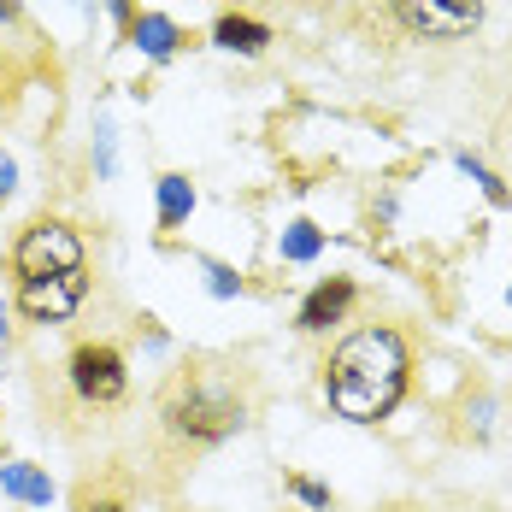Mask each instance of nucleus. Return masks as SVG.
<instances>
[{
	"mask_svg": "<svg viewBox=\"0 0 512 512\" xmlns=\"http://www.w3.org/2000/svg\"><path fill=\"white\" fill-rule=\"evenodd\" d=\"M407 342L395 324H359L324 359V395L348 424H383L407 395Z\"/></svg>",
	"mask_w": 512,
	"mask_h": 512,
	"instance_id": "1",
	"label": "nucleus"
},
{
	"mask_svg": "<svg viewBox=\"0 0 512 512\" xmlns=\"http://www.w3.org/2000/svg\"><path fill=\"white\" fill-rule=\"evenodd\" d=\"M159 424L177 448L201 454L212 442H224L230 430L248 424V371L242 365H218V359H195L183 365L165 395H159Z\"/></svg>",
	"mask_w": 512,
	"mask_h": 512,
	"instance_id": "2",
	"label": "nucleus"
},
{
	"mask_svg": "<svg viewBox=\"0 0 512 512\" xmlns=\"http://www.w3.org/2000/svg\"><path fill=\"white\" fill-rule=\"evenodd\" d=\"M12 271L24 277H59V271H83V236L59 218H36L30 230H18L12 242Z\"/></svg>",
	"mask_w": 512,
	"mask_h": 512,
	"instance_id": "3",
	"label": "nucleus"
},
{
	"mask_svg": "<svg viewBox=\"0 0 512 512\" xmlns=\"http://www.w3.org/2000/svg\"><path fill=\"white\" fill-rule=\"evenodd\" d=\"M65 377H71V389H77L83 407H118L130 395V371H124V354L112 342H83L71 354V371Z\"/></svg>",
	"mask_w": 512,
	"mask_h": 512,
	"instance_id": "4",
	"label": "nucleus"
},
{
	"mask_svg": "<svg viewBox=\"0 0 512 512\" xmlns=\"http://www.w3.org/2000/svg\"><path fill=\"white\" fill-rule=\"evenodd\" d=\"M395 18L424 42H460L483 24V0H395Z\"/></svg>",
	"mask_w": 512,
	"mask_h": 512,
	"instance_id": "5",
	"label": "nucleus"
},
{
	"mask_svg": "<svg viewBox=\"0 0 512 512\" xmlns=\"http://www.w3.org/2000/svg\"><path fill=\"white\" fill-rule=\"evenodd\" d=\"M83 301H89V277H83V271L24 277V283H18V312H24L30 324H65Z\"/></svg>",
	"mask_w": 512,
	"mask_h": 512,
	"instance_id": "6",
	"label": "nucleus"
},
{
	"mask_svg": "<svg viewBox=\"0 0 512 512\" xmlns=\"http://www.w3.org/2000/svg\"><path fill=\"white\" fill-rule=\"evenodd\" d=\"M354 307V283L348 277H330V283H318L307 295V307H301V330L318 336V330H330V324H342V312Z\"/></svg>",
	"mask_w": 512,
	"mask_h": 512,
	"instance_id": "7",
	"label": "nucleus"
},
{
	"mask_svg": "<svg viewBox=\"0 0 512 512\" xmlns=\"http://www.w3.org/2000/svg\"><path fill=\"white\" fill-rule=\"evenodd\" d=\"M130 42H136L142 53H154V59H171L183 36H177V24H171V18H159V12H142V18H130Z\"/></svg>",
	"mask_w": 512,
	"mask_h": 512,
	"instance_id": "8",
	"label": "nucleus"
},
{
	"mask_svg": "<svg viewBox=\"0 0 512 512\" xmlns=\"http://www.w3.org/2000/svg\"><path fill=\"white\" fill-rule=\"evenodd\" d=\"M218 42H224L230 53H259L265 42H271V30L254 24V18H236V12H230V18H218Z\"/></svg>",
	"mask_w": 512,
	"mask_h": 512,
	"instance_id": "9",
	"label": "nucleus"
},
{
	"mask_svg": "<svg viewBox=\"0 0 512 512\" xmlns=\"http://www.w3.org/2000/svg\"><path fill=\"white\" fill-rule=\"evenodd\" d=\"M189 206H195L189 177H159V224H165V230H171V224H183V218H189Z\"/></svg>",
	"mask_w": 512,
	"mask_h": 512,
	"instance_id": "10",
	"label": "nucleus"
},
{
	"mask_svg": "<svg viewBox=\"0 0 512 512\" xmlns=\"http://www.w3.org/2000/svg\"><path fill=\"white\" fill-rule=\"evenodd\" d=\"M0 489H6V495H18V501H36V507L53 495L48 477H42V471H30V465H0Z\"/></svg>",
	"mask_w": 512,
	"mask_h": 512,
	"instance_id": "11",
	"label": "nucleus"
},
{
	"mask_svg": "<svg viewBox=\"0 0 512 512\" xmlns=\"http://www.w3.org/2000/svg\"><path fill=\"white\" fill-rule=\"evenodd\" d=\"M77 512H130V495H124V483H83L77 489Z\"/></svg>",
	"mask_w": 512,
	"mask_h": 512,
	"instance_id": "12",
	"label": "nucleus"
},
{
	"mask_svg": "<svg viewBox=\"0 0 512 512\" xmlns=\"http://www.w3.org/2000/svg\"><path fill=\"white\" fill-rule=\"evenodd\" d=\"M318 248H324V236H318L312 224H289V230H283V259H312Z\"/></svg>",
	"mask_w": 512,
	"mask_h": 512,
	"instance_id": "13",
	"label": "nucleus"
},
{
	"mask_svg": "<svg viewBox=\"0 0 512 512\" xmlns=\"http://www.w3.org/2000/svg\"><path fill=\"white\" fill-rule=\"evenodd\" d=\"M289 489H295L307 507H330V489H324V483H312V477H289Z\"/></svg>",
	"mask_w": 512,
	"mask_h": 512,
	"instance_id": "14",
	"label": "nucleus"
},
{
	"mask_svg": "<svg viewBox=\"0 0 512 512\" xmlns=\"http://www.w3.org/2000/svg\"><path fill=\"white\" fill-rule=\"evenodd\" d=\"M206 277H212V295H236V271H224V265H206Z\"/></svg>",
	"mask_w": 512,
	"mask_h": 512,
	"instance_id": "15",
	"label": "nucleus"
},
{
	"mask_svg": "<svg viewBox=\"0 0 512 512\" xmlns=\"http://www.w3.org/2000/svg\"><path fill=\"white\" fill-rule=\"evenodd\" d=\"M12 177H18V171H12V159L0 154V195H6V189H12Z\"/></svg>",
	"mask_w": 512,
	"mask_h": 512,
	"instance_id": "16",
	"label": "nucleus"
},
{
	"mask_svg": "<svg viewBox=\"0 0 512 512\" xmlns=\"http://www.w3.org/2000/svg\"><path fill=\"white\" fill-rule=\"evenodd\" d=\"M0 18H18V6H12V0H0Z\"/></svg>",
	"mask_w": 512,
	"mask_h": 512,
	"instance_id": "17",
	"label": "nucleus"
},
{
	"mask_svg": "<svg viewBox=\"0 0 512 512\" xmlns=\"http://www.w3.org/2000/svg\"><path fill=\"white\" fill-rule=\"evenodd\" d=\"M0 336H6V307H0Z\"/></svg>",
	"mask_w": 512,
	"mask_h": 512,
	"instance_id": "18",
	"label": "nucleus"
}]
</instances>
